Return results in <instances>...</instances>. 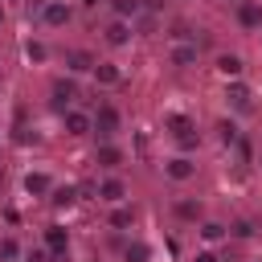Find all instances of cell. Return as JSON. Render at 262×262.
<instances>
[{
    "label": "cell",
    "mask_w": 262,
    "mask_h": 262,
    "mask_svg": "<svg viewBox=\"0 0 262 262\" xmlns=\"http://www.w3.org/2000/svg\"><path fill=\"white\" fill-rule=\"evenodd\" d=\"M168 127H172V135L180 139V147H192V143H196V127H192L188 115H168Z\"/></svg>",
    "instance_id": "obj_1"
},
{
    "label": "cell",
    "mask_w": 262,
    "mask_h": 262,
    "mask_svg": "<svg viewBox=\"0 0 262 262\" xmlns=\"http://www.w3.org/2000/svg\"><path fill=\"white\" fill-rule=\"evenodd\" d=\"M94 127H98V135H102V139H111V135L119 131V111H115L111 102H102V106H98V115H94Z\"/></svg>",
    "instance_id": "obj_2"
},
{
    "label": "cell",
    "mask_w": 262,
    "mask_h": 262,
    "mask_svg": "<svg viewBox=\"0 0 262 262\" xmlns=\"http://www.w3.org/2000/svg\"><path fill=\"white\" fill-rule=\"evenodd\" d=\"M127 196V184L119 180V176H106L102 184H98V201H106V205H119Z\"/></svg>",
    "instance_id": "obj_3"
},
{
    "label": "cell",
    "mask_w": 262,
    "mask_h": 262,
    "mask_svg": "<svg viewBox=\"0 0 262 262\" xmlns=\"http://www.w3.org/2000/svg\"><path fill=\"white\" fill-rule=\"evenodd\" d=\"M237 25H242V29H258V25H262V4L242 0V4H237Z\"/></svg>",
    "instance_id": "obj_4"
},
{
    "label": "cell",
    "mask_w": 262,
    "mask_h": 262,
    "mask_svg": "<svg viewBox=\"0 0 262 262\" xmlns=\"http://www.w3.org/2000/svg\"><path fill=\"white\" fill-rule=\"evenodd\" d=\"M74 98H78V86H74L70 78H57V82H53V106H57V111H66Z\"/></svg>",
    "instance_id": "obj_5"
},
{
    "label": "cell",
    "mask_w": 262,
    "mask_h": 262,
    "mask_svg": "<svg viewBox=\"0 0 262 262\" xmlns=\"http://www.w3.org/2000/svg\"><path fill=\"white\" fill-rule=\"evenodd\" d=\"M164 172H168L172 180H192V176H196V164H192L188 156H176V160L164 164Z\"/></svg>",
    "instance_id": "obj_6"
},
{
    "label": "cell",
    "mask_w": 262,
    "mask_h": 262,
    "mask_svg": "<svg viewBox=\"0 0 262 262\" xmlns=\"http://www.w3.org/2000/svg\"><path fill=\"white\" fill-rule=\"evenodd\" d=\"M102 37H106V45H127V41H131V25H127V20H111V25L102 29Z\"/></svg>",
    "instance_id": "obj_7"
},
{
    "label": "cell",
    "mask_w": 262,
    "mask_h": 262,
    "mask_svg": "<svg viewBox=\"0 0 262 262\" xmlns=\"http://www.w3.org/2000/svg\"><path fill=\"white\" fill-rule=\"evenodd\" d=\"M94 164H98V168H119V164H123V151H119L115 143H98Z\"/></svg>",
    "instance_id": "obj_8"
},
{
    "label": "cell",
    "mask_w": 262,
    "mask_h": 262,
    "mask_svg": "<svg viewBox=\"0 0 262 262\" xmlns=\"http://www.w3.org/2000/svg\"><path fill=\"white\" fill-rule=\"evenodd\" d=\"M66 246H70L66 229H61V225H49V229H45V250H49V254H66Z\"/></svg>",
    "instance_id": "obj_9"
},
{
    "label": "cell",
    "mask_w": 262,
    "mask_h": 262,
    "mask_svg": "<svg viewBox=\"0 0 262 262\" xmlns=\"http://www.w3.org/2000/svg\"><path fill=\"white\" fill-rule=\"evenodd\" d=\"M41 16H45V25H53V29H57V25H66V20H70V8H66V4H57V0H49V4L41 8Z\"/></svg>",
    "instance_id": "obj_10"
},
{
    "label": "cell",
    "mask_w": 262,
    "mask_h": 262,
    "mask_svg": "<svg viewBox=\"0 0 262 262\" xmlns=\"http://www.w3.org/2000/svg\"><path fill=\"white\" fill-rule=\"evenodd\" d=\"M66 66H70L74 74H86V70H94V57H90L86 49H70V53H66Z\"/></svg>",
    "instance_id": "obj_11"
},
{
    "label": "cell",
    "mask_w": 262,
    "mask_h": 262,
    "mask_svg": "<svg viewBox=\"0 0 262 262\" xmlns=\"http://www.w3.org/2000/svg\"><path fill=\"white\" fill-rule=\"evenodd\" d=\"M66 115V131L70 135H86L90 131V115H82V111H61Z\"/></svg>",
    "instance_id": "obj_12"
},
{
    "label": "cell",
    "mask_w": 262,
    "mask_h": 262,
    "mask_svg": "<svg viewBox=\"0 0 262 262\" xmlns=\"http://www.w3.org/2000/svg\"><path fill=\"white\" fill-rule=\"evenodd\" d=\"M49 188H53V184H49V176H45V172H29V176H25V192H33V196H45Z\"/></svg>",
    "instance_id": "obj_13"
},
{
    "label": "cell",
    "mask_w": 262,
    "mask_h": 262,
    "mask_svg": "<svg viewBox=\"0 0 262 262\" xmlns=\"http://www.w3.org/2000/svg\"><path fill=\"white\" fill-rule=\"evenodd\" d=\"M94 78H98L102 86H115L123 74H119V66H111V61H94Z\"/></svg>",
    "instance_id": "obj_14"
},
{
    "label": "cell",
    "mask_w": 262,
    "mask_h": 262,
    "mask_svg": "<svg viewBox=\"0 0 262 262\" xmlns=\"http://www.w3.org/2000/svg\"><path fill=\"white\" fill-rule=\"evenodd\" d=\"M217 70H221L225 78H237V74H242V57H237V53H221V57H217Z\"/></svg>",
    "instance_id": "obj_15"
},
{
    "label": "cell",
    "mask_w": 262,
    "mask_h": 262,
    "mask_svg": "<svg viewBox=\"0 0 262 262\" xmlns=\"http://www.w3.org/2000/svg\"><path fill=\"white\" fill-rule=\"evenodd\" d=\"M225 98H229V102H233V106H237V111H250V90H246V86H242V82H233V86H229V94H225Z\"/></svg>",
    "instance_id": "obj_16"
},
{
    "label": "cell",
    "mask_w": 262,
    "mask_h": 262,
    "mask_svg": "<svg viewBox=\"0 0 262 262\" xmlns=\"http://www.w3.org/2000/svg\"><path fill=\"white\" fill-rule=\"evenodd\" d=\"M111 225H115V229H127V225H135V209H131V205H119V209L111 213Z\"/></svg>",
    "instance_id": "obj_17"
},
{
    "label": "cell",
    "mask_w": 262,
    "mask_h": 262,
    "mask_svg": "<svg viewBox=\"0 0 262 262\" xmlns=\"http://www.w3.org/2000/svg\"><path fill=\"white\" fill-rule=\"evenodd\" d=\"M196 61V45H176L172 49V66H192Z\"/></svg>",
    "instance_id": "obj_18"
},
{
    "label": "cell",
    "mask_w": 262,
    "mask_h": 262,
    "mask_svg": "<svg viewBox=\"0 0 262 262\" xmlns=\"http://www.w3.org/2000/svg\"><path fill=\"white\" fill-rule=\"evenodd\" d=\"M201 237H205V242H221V237H225V225H221V221H205V225H201Z\"/></svg>",
    "instance_id": "obj_19"
},
{
    "label": "cell",
    "mask_w": 262,
    "mask_h": 262,
    "mask_svg": "<svg viewBox=\"0 0 262 262\" xmlns=\"http://www.w3.org/2000/svg\"><path fill=\"white\" fill-rule=\"evenodd\" d=\"M123 258H127V262H147V258H151V250H147L143 242H135V246H127V250H123Z\"/></svg>",
    "instance_id": "obj_20"
},
{
    "label": "cell",
    "mask_w": 262,
    "mask_h": 262,
    "mask_svg": "<svg viewBox=\"0 0 262 262\" xmlns=\"http://www.w3.org/2000/svg\"><path fill=\"white\" fill-rule=\"evenodd\" d=\"M115 12H119V20H131L139 12V0H115Z\"/></svg>",
    "instance_id": "obj_21"
},
{
    "label": "cell",
    "mask_w": 262,
    "mask_h": 262,
    "mask_svg": "<svg viewBox=\"0 0 262 262\" xmlns=\"http://www.w3.org/2000/svg\"><path fill=\"white\" fill-rule=\"evenodd\" d=\"M78 201V188H53V205H74Z\"/></svg>",
    "instance_id": "obj_22"
},
{
    "label": "cell",
    "mask_w": 262,
    "mask_h": 262,
    "mask_svg": "<svg viewBox=\"0 0 262 262\" xmlns=\"http://www.w3.org/2000/svg\"><path fill=\"white\" fill-rule=\"evenodd\" d=\"M176 213H180L184 221H196V217H201V205H192V201H180V205H176Z\"/></svg>",
    "instance_id": "obj_23"
},
{
    "label": "cell",
    "mask_w": 262,
    "mask_h": 262,
    "mask_svg": "<svg viewBox=\"0 0 262 262\" xmlns=\"http://www.w3.org/2000/svg\"><path fill=\"white\" fill-rule=\"evenodd\" d=\"M16 254H20V246H16L12 237H0V258H4V262H12Z\"/></svg>",
    "instance_id": "obj_24"
},
{
    "label": "cell",
    "mask_w": 262,
    "mask_h": 262,
    "mask_svg": "<svg viewBox=\"0 0 262 262\" xmlns=\"http://www.w3.org/2000/svg\"><path fill=\"white\" fill-rule=\"evenodd\" d=\"M25 53H29L33 61H45V57H49V49H45L41 41H29V45H25Z\"/></svg>",
    "instance_id": "obj_25"
},
{
    "label": "cell",
    "mask_w": 262,
    "mask_h": 262,
    "mask_svg": "<svg viewBox=\"0 0 262 262\" xmlns=\"http://www.w3.org/2000/svg\"><path fill=\"white\" fill-rule=\"evenodd\" d=\"M217 135H221V143H233V139H237V127L221 119V123H217Z\"/></svg>",
    "instance_id": "obj_26"
},
{
    "label": "cell",
    "mask_w": 262,
    "mask_h": 262,
    "mask_svg": "<svg viewBox=\"0 0 262 262\" xmlns=\"http://www.w3.org/2000/svg\"><path fill=\"white\" fill-rule=\"evenodd\" d=\"M25 262H53V258H49V250H29Z\"/></svg>",
    "instance_id": "obj_27"
},
{
    "label": "cell",
    "mask_w": 262,
    "mask_h": 262,
    "mask_svg": "<svg viewBox=\"0 0 262 262\" xmlns=\"http://www.w3.org/2000/svg\"><path fill=\"white\" fill-rule=\"evenodd\" d=\"M233 233H237V237H250V233H254V225H250V221H237V225H233Z\"/></svg>",
    "instance_id": "obj_28"
},
{
    "label": "cell",
    "mask_w": 262,
    "mask_h": 262,
    "mask_svg": "<svg viewBox=\"0 0 262 262\" xmlns=\"http://www.w3.org/2000/svg\"><path fill=\"white\" fill-rule=\"evenodd\" d=\"M196 262H217V254H209V250H205V254H196Z\"/></svg>",
    "instance_id": "obj_29"
},
{
    "label": "cell",
    "mask_w": 262,
    "mask_h": 262,
    "mask_svg": "<svg viewBox=\"0 0 262 262\" xmlns=\"http://www.w3.org/2000/svg\"><path fill=\"white\" fill-rule=\"evenodd\" d=\"M0 20H4V8H0Z\"/></svg>",
    "instance_id": "obj_30"
}]
</instances>
